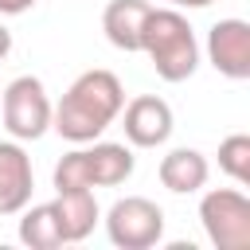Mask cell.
<instances>
[{"instance_id":"obj_1","label":"cell","mask_w":250,"mask_h":250,"mask_svg":"<svg viewBox=\"0 0 250 250\" xmlns=\"http://www.w3.org/2000/svg\"><path fill=\"white\" fill-rule=\"evenodd\" d=\"M121 105H125L121 78L113 70H86L70 82L62 102L51 109V129L70 145H90L113 125Z\"/></svg>"},{"instance_id":"obj_2","label":"cell","mask_w":250,"mask_h":250,"mask_svg":"<svg viewBox=\"0 0 250 250\" xmlns=\"http://www.w3.org/2000/svg\"><path fill=\"white\" fill-rule=\"evenodd\" d=\"M141 51L164 82H184L199 66V43L191 23L176 8H148L141 27Z\"/></svg>"},{"instance_id":"obj_3","label":"cell","mask_w":250,"mask_h":250,"mask_svg":"<svg viewBox=\"0 0 250 250\" xmlns=\"http://www.w3.org/2000/svg\"><path fill=\"white\" fill-rule=\"evenodd\" d=\"M51 98L43 90V82L35 74H20L4 86L0 94V113H4V129L12 133V141H39L51 129Z\"/></svg>"},{"instance_id":"obj_4","label":"cell","mask_w":250,"mask_h":250,"mask_svg":"<svg viewBox=\"0 0 250 250\" xmlns=\"http://www.w3.org/2000/svg\"><path fill=\"white\" fill-rule=\"evenodd\" d=\"M199 223L219 250L250 246V199L238 188H211L199 203Z\"/></svg>"},{"instance_id":"obj_5","label":"cell","mask_w":250,"mask_h":250,"mask_svg":"<svg viewBox=\"0 0 250 250\" xmlns=\"http://www.w3.org/2000/svg\"><path fill=\"white\" fill-rule=\"evenodd\" d=\"M105 234L117 250H148L164 238V211L145 195H125L109 207Z\"/></svg>"},{"instance_id":"obj_6","label":"cell","mask_w":250,"mask_h":250,"mask_svg":"<svg viewBox=\"0 0 250 250\" xmlns=\"http://www.w3.org/2000/svg\"><path fill=\"white\" fill-rule=\"evenodd\" d=\"M207 59L223 78H250V23L246 20H219L207 31Z\"/></svg>"},{"instance_id":"obj_7","label":"cell","mask_w":250,"mask_h":250,"mask_svg":"<svg viewBox=\"0 0 250 250\" xmlns=\"http://www.w3.org/2000/svg\"><path fill=\"white\" fill-rule=\"evenodd\" d=\"M125 109V141L137 148H156L172 137V105L156 94H141L133 98Z\"/></svg>"},{"instance_id":"obj_8","label":"cell","mask_w":250,"mask_h":250,"mask_svg":"<svg viewBox=\"0 0 250 250\" xmlns=\"http://www.w3.org/2000/svg\"><path fill=\"white\" fill-rule=\"evenodd\" d=\"M35 188L31 176V156L23 152L20 141H0V215H16L27 207Z\"/></svg>"},{"instance_id":"obj_9","label":"cell","mask_w":250,"mask_h":250,"mask_svg":"<svg viewBox=\"0 0 250 250\" xmlns=\"http://www.w3.org/2000/svg\"><path fill=\"white\" fill-rule=\"evenodd\" d=\"M148 8H152L148 0H109L105 12H102V31H105V39H109L117 51H125V55L141 51V27H145Z\"/></svg>"},{"instance_id":"obj_10","label":"cell","mask_w":250,"mask_h":250,"mask_svg":"<svg viewBox=\"0 0 250 250\" xmlns=\"http://www.w3.org/2000/svg\"><path fill=\"white\" fill-rule=\"evenodd\" d=\"M51 207H55L62 242H82V238L94 230V223H98V199H94V188H70V191H59Z\"/></svg>"},{"instance_id":"obj_11","label":"cell","mask_w":250,"mask_h":250,"mask_svg":"<svg viewBox=\"0 0 250 250\" xmlns=\"http://www.w3.org/2000/svg\"><path fill=\"white\" fill-rule=\"evenodd\" d=\"M211 176V164L199 148H172L164 160H160V184L176 195H191L207 184Z\"/></svg>"},{"instance_id":"obj_12","label":"cell","mask_w":250,"mask_h":250,"mask_svg":"<svg viewBox=\"0 0 250 250\" xmlns=\"http://www.w3.org/2000/svg\"><path fill=\"white\" fill-rule=\"evenodd\" d=\"M86 164L94 188H117L133 176V152L117 141H98L94 148H86Z\"/></svg>"},{"instance_id":"obj_13","label":"cell","mask_w":250,"mask_h":250,"mask_svg":"<svg viewBox=\"0 0 250 250\" xmlns=\"http://www.w3.org/2000/svg\"><path fill=\"white\" fill-rule=\"evenodd\" d=\"M20 242L31 246V250H55V246H62V230H59V219H55L51 203H39V207L23 211V219H20Z\"/></svg>"},{"instance_id":"obj_14","label":"cell","mask_w":250,"mask_h":250,"mask_svg":"<svg viewBox=\"0 0 250 250\" xmlns=\"http://www.w3.org/2000/svg\"><path fill=\"white\" fill-rule=\"evenodd\" d=\"M219 168L234 184H250V137L246 133H230L219 145Z\"/></svg>"},{"instance_id":"obj_15","label":"cell","mask_w":250,"mask_h":250,"mask_svg":"<svg viewBox=\"0 0 250 250\" xmlns=\"http://www.w3.org/2000/svg\"><path fill=\"white\" fill-rule=\"evenodd\" d=\"M70 188H94L90 184V164H86V148L66 152L55 164V191H70Z\"/></svg>"},{"instance_id":"obj_16","label":"cell","mask_w":250,"mask_h":250,"mask_svg":"<svg viewBox=\"0 0 250 250\" xmlns=\"http://www.w3.org/2000/svg\"><path fill=\"white\" fill-rule=\"evenodd\" d=\"M35 0H0V16H20V12H27Z\"/></svg>"},{"instance_id":"obj_17","label":"cell","mask_w":250,"mask_h":250,"mask_svg":"<svg viewBox=\"0 0 250 250\" xmlns=\"http://www.w3.org/2000/svg\"><path fill=\"white\" fill-rule=\"evenodd\" d=\"M8 51H12V31L0 23V59H8Z\"/></svg>"},{"instance_id":"obj_18","label":"cell","mask_w":250,"mask_h":250,"mask_svg":"<svg viewBox=\"0 0 250 250\" xmlns=\"http://www.w3.org/2000/svg\"><path fill=\"white\" fill-rule=\"evenodd\" d=\"M164 4H172V8H207L215 0H164Z\"/></svg>"}]
</instances>
